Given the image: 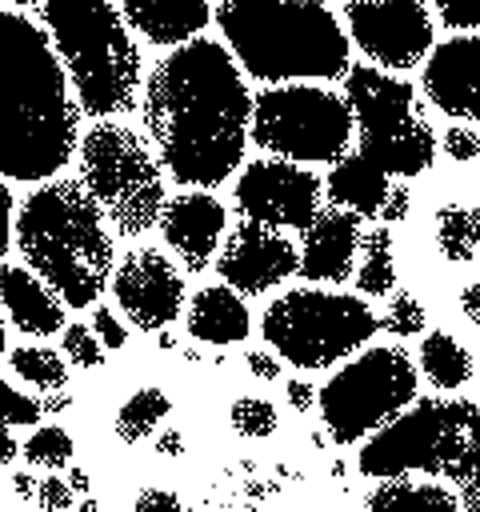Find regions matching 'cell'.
<instances>
[{"label":"cell","mask_w":480,"mask_h":512,"mask_svg":"<svg viewBox=\"0 0 480 512\" xmlns=\"http://www.w3.org/2000/svg\"><path fill=\"white\" fill-rule=\"evenodd\" d=\"M212 20L236 64L260 84L348 76L352 40L324 0H216Z\"/></svg>","instance_id":"3"},{"label":"cell","mask_w":480,"mask_h":512,"mask_svg":"<svg viewBox=\"0 0 480 512\" xmlns=\"http://www.w3.org/2000/svg\"><path fill=\"white\" fill-rule=\"evenodd\" d=\"M228 424H232V432H240L248 440H268L280 428V416L260 396H236L232 408H228Z\"/></svg>","instance_id":"30"},{"label":"cell","mask_w":480,"mask_h":512,"mask_svg":"<svg viewBox=\"0 0 480 512\" xmlns=\"http://www.w3.org/2000/svg\"><path fill=\"white\" fill-rule=\"evenodd\" d=\"M216 272L240 296H264L300 272V244H292L284 228L240 220L224 232V244L216 252Z\"/></svg>","instance_id":"15"},{"label":"cell","mask_w":480,"mask_h":512,"mask_svg":"<svg viewBox=\"0 0 480 512\" xmlns=\"http://www.w3.org/2000/svg\"><path fill=\"white\" fill-rule=\"evenodd\" d=\"M364 240V220L348 208H320L308 228H300V276L312 284H344L356 272Z\"/></svg>","instance_id":"18"},{"label":"cell","mask_w":480,"mask_h":512,"mask_svg":"<svg viewBox=\"0 0 480 512\" xmlns=\"http://www.w3.org/2000/svg\"><path fill=\"white\" fill-rule=\"evenodd\" d=\"M416 368L420 376L440 388V392H456L472 380L476 364H472V352L452 336V332H424L420 348H416Z\"/></svg>","instance_id":"24"},{"label":"cell","mask_w":480,"mask_h":512,"mask_svg":"<svg viewBox=\"0 0 480 512\" xmlns=\"http://www.w3.org/2000/svg\"><path fill=\"white\" fill-rule=\"evenodd\" d=\"M440 148H444V156H448V160H456V164H468V160H476V156H480V136H476V128L452 124V128H444V136H440Z\"/></svg>","instance_id":"36"},{"label":"cell","mask_w":480,"mask_h":512,"mask_svg":"<svg viewBox=\"0 0 480 512\" xmlns=\"http://www.w3.org/2000/svg\"><path fill=\"white\" fill-rule=\"evenodd\" d=\"M88 324H92V332H96V336L104 340V348H108V352H116V348H124V344H128L124 320H116V316H112V308L96 304V308H92V320H88Z\"/></svg>","instance_id":"37"},{"label":"cell","mask_w":480,"mask_h":512,"mask_svg":"<svg viewBox=\"0 0 480 512\" xmlns=\"http://www.w3.org/2000/svg\"><path fill=\"white\" fill-rule=\"evenodd\" d=\"M60 352L72 368H104V360H108L104 340L92 332V324H80V320L64 328V348Z\"/></svg>","instance_id":"32"},{"label":"cell","mask_w":480,"mask_h":512,"mask_svg":"<svg viewBox=\"0 0 480 512\" xmlns=\"http://www.w3.org/2000/svg\"><path fill=\"white\" fill-rule=\"evenodd\" d=\"M280 368H284L280 356H272V352H248V372H252L256 380H276Z\"/></svg>","instance_id":"42"},{"label":"cell","mask_w":480,"mask_h":512,"mask_svg":"<svg viewBox=\"0 0 480 512\" xmlns=\"http://www.w3.org/2000/svg\"><path fill=\"white\" fill-rule=\"evenodd\" d=\"M68 484H72V492H88V488H92V476H88L84 468H72V472H68Z\"/></svg>","instance_id":"49"},{"label":"cell","mask_w":480,"mask_h":512,"mask_svg":"<svg viewBox=\"0 0 480 512\" xmlns=\"http://www.w3.org/2000/svg\"><path fill=\"white\" fill-rule=\"evenodd\" d=\"M320 176L292 160H248L236 176V208L244 220L268 224V228H308L320 212Z\"/></svg>","instance_id":"13"},{"label":"cell","mask_w":480,"mask_h":512,"mask_svg":"<svg viewBox=\"0 0 480 512\" xmlns=\"http://www.w3.org/2000/svg\"><path fill=\"white\" fill-rule=\"evenodd\" d=\"M40 408H44V416H56V412H64V408H72V396L60 388V392H48L44 400H40Z\"/></svg>","instance_id":"46"},{"label":"cell","mask_w":480,"mask_h":512,"mask_svg":"<svg viewBox=\"0 0 480 512\" xmlns=\"http://www.w3.org/2000/svg\"><path fill=\"white\" fill-rule=\"evenodd\" d=\"M8 320H4V312H0V360H4V352H8V328H4Z\"/></svg>","instance_id":"50"},{"label":"cell","mask_w":480,"mask_h":512,"mask_svg":"<svg viewBox=\"0 0 480 512\" xmlns=\"http://www.w3.org/2000/svg\"><path fill=\"white\" fill-rule=\"evenodd\" d=\"M184 328L192 340H204V344H240L252 332V316H248V304L236 288L208 284L192 296Z\"/></svg>","instance_id":"22"},{"label":"cell","mask_w":480,"mask_h":512,"mask_svg":"<svg viewBox=\"0 0 480 512\" xmlns=\"http://www.w3.org/2000/svg\"><path fill=\"white\" fill-rule=\"evenodd\" d=\"M360 512H464L460 492L436 484V480H380L376 488L364 492Z\"/></svg>","instance_id":"23"},{"label":"cell","mask_w":480,"mask_h":512,"mask_svg":"<svg viewBox=\"0 0 480 512\" xmlns=\"http://www.w3.org/2000/svg\"><path fill=\"white\" fill-rule=\"evenodd\" d=\"M436 248L448 264H468L480 248V208L476 204L436 208Z\"/></svg>","instance_id":"26"},{"label":"cell","mask_w":480,"mask_h":512,"mask_svg":"<svg viewBox=\"0 0 480 512\" xmlns=\"http://www.w3.org/2000/svg\"><path fill=\"white\" fill-rule=\"evenodd\" d=\"M124 24L160 48H180L196 40L212 20V0H116Z\"/></svg>","instance_id":"20"},{"label":"cell","mask_w":480,"mask_h":512,"mask_svg":"<svg viewBox=\"0 0 480 512\" xmlns=\"http://www.w3.org/2000/svg\"><path fill=\"white\" fill-rule=\"evenodd\" d=\"M424 100L456 124H480V36L456 32L420 64Z\"/></svg>","instance_id":"16"},{"label":"cell","mask_w":480,"mask_h":512,"mask_svg":"<svg viewBox=\"0 0 480 512\" xmlns=\"http://www.w3.org/2000/svg\"><path fill=\"white\" fill-rule=\"evenodd\" d=\"M76 164H80L76 180L100 204L116 236L136 240L160 224V212L168 204L164 168L136 128L116 120H96L92 128H84L76 144Z\"/></svg>","instance_id":"7"},{"label":"cell","mask_w":480,"mask_h":512,"mask_svg":"<svg viewBox=\"0 0 480 512\" xmlns=\"http://www.w3.org/2000/svg\"><path fill=\"white\" fill-rule=\"evenodd\" d=\"M348 40L384 72H408L428 60L432 12L428 0H344Z\"/></svg>","instance_id":"12"},{"label":"cell","mask_w":480,"mask_h":512,"mask_svg":"<svg viewBox=\"0 0 480 512\" xmlns=\"http://www.w3.org/2000/svg\"><path fill=\"white\" fill-rule=\"evenodd\" d=\"M32 504L44 508V512H68V508H76V492H72L68 476L60 480V476L48 472L44 480H36V488H32Z\"/></svg>","instance_id":"34"},{"label":"cell","mask_w":480,"mask_h":512,"mask_svg":"<svg viewBox=\"0 0 480 512\" xmlns=\"http://www.w3.org/2000/svg\"><path fill=\"white\" fill-rule=\"evenodd\" d=\"M376 332L380 316L368 308V296L328 288H292L260 316V336L268 348L300 372H320L344 356H356Z\"/></svg>","instance_id":"8"},{"label":"cell","mask_w":480,"mask_h":512,"mask_svg":"<svg viewBox=\"0 0 480 512\" xmlns=\"http://www.w3.org/2000/svg\"><path fill=\"white\" fill-rule=\"evenodd\" d=\"M156 228L188 272H208V264H216V252L224 244L228 212L208 188H192L168 196Z\"/></svg>","instance_id":"17"},{"label":"cell","mask_w":480,"mask_h":512,"mask_svg":"<svg viewBox=\"0 0 480 512\" xmlns=\"http://www.w3.org/2000/svg\"><path fill=\"white\" fill-rule=\"evenodd\" d=\"M456 488H460V508H464V512H480V456H476V464L460 476Z\"/></svg>","instance_id":"40"},{"label":"cell","mask_w":480,"mask_h":512,"mask_svg":"<svg viewBox=\"0 0 480 512\" xmlns=\"http://www.w3.org/2000/svg\"><path fill=\"white\" fill-rule=\"evenodd\" d=\"M112 224L80 180L52 176L16 212L20 260L68 304L92 308L112 280Z\"/></svg>","instance_id":"4"},{"label":"cell","mask_w":480,"mask_h":512,"mask_svg":"<svg viewBox=\"0 0 480 512\" xmlns=\"http://www.w3.org/2000/svg\"><path fill=\"white\" fill-rule=\"evenodd\" d=\"M408 208H412V196H408V188L404 184H392V192H388V200H384V208H380V224H396V220H404L408 216Z\"/></svg>","instance_id":"39"},{"label":"cell","mask_w":480,"mask_h":512,"mask_svg":"<svg viewBox=\"0 0 480 512\" xmlns=\"http://www.w3.org/2000/svg\"><path fill=\"white\" fill-rule=\"evenodd\" d=\"M12 488H16V496H20V500H28V504H32L36 476H32V472H16V476H12Z\"/></svg>","instance_id":"48"},{"label":"cell","mask_w":480,"mask_h":512,"mask_svg":"<svg viewBox=\"0 0 480 512\" xmlns=\"http://www.w3.org/2000/svg\"><path fill=\"white\" fill-rule=\"evenodd\" d=\"M344 100L356 124V148L384 164L396 180L428 172L440 140L420 108L416 88L376 64H352L344 76Z\"/></svg>","instance_id":"9"},{"label":"cell","mask_w":480,"mask_h":512,"mask_svg":"<svg viewBox=\"0 0 480 512\" xmlns=\"http://www.w3.org/2000/svg\"><path fill=\"white\" fill-rule=\"evenodd\" d=\"M424 324H428V312H424V304L412 296V292H392L388 296V308H384V316H380V328L388 332V336H424Z\"/></svg>","instance_id":"31"},{"label":"cell","mask_w":480,"mask_h":512,"mask_svg":"<svg viewBox=\"0 0 480 512\" xmlns=\"http://www.w3.org/2000/svg\"><path fill=\"white\" fill-rule=\"evenodd\" d=\"M144 128L176 184H224L240 168L252 128V92L236 56L208 36L160 56L144 80Z\"/></svg>","instance_id":"1"},{"label":"cell","mask_w":480,"mask_h":512,"mask_svg":"<svg viewBox=\"0 0 480 512\" xmlns=\"http://www.w3.org/2000/svg\"><path fill=\"white\" fill-rule=\"evenodd\" d=\"M180 444H184V436H180V432H164V436L156 440V452H160V456H180V452H184Z\"/></svg>","instance_id":"47"},{"label":"cell","mask_w":480,"mask_h":512,"mask_svg":"<svg viewBox=\"0 0 480 512\" xmlns=\"http://www.w3.org/2000/svg\"><path fill=\"white\" fill-rule=\"evenodd\" d=\"M132 512H188V504L168 488H140L132 500Z\"/></svg>","instance_id":"38"},{"label":"cell","mask_w":480,"mask_h":512,"mask_svg":"<svg viewBox=\"0 0 480 512\" xmlns=\"http://www.w3.org/2000/svg\"><path fill=\"white\" fill-rule=\"evenodd\" d=\"M80 144L68 72L24 12L0 8V180L44 184Z\"/></svg>","instance_id":"2"},{"label":"cell","mask_w":480,"mask_h":512,"mask_svg":"<svg viewBox=\"0 0 480 512\" xmlns=\"http://www.w3.org/2000/svg\"><path fill=\"white\" fill-rule=\"evenodd\" d=\"M16 452H20V444H16V436H12V424L0 420V464H12Z\"/></svg>","instance_id":"45"},{"label":"cell","mask_w":480,"mask_h":512,"mask_svg":"<svg viewBox=\"0 0 480 512\" xmlns=\"http://www.w3.org/2000/svg\"><path fill=\"white\" fill-rule=\"evenodd\" d=\"M460 312L480 328V280H476V284H464V292H460Z\"/></svg>","instance_id":"44"},{"label":"cell","mask_w":480,"mask_h":512,"mask_svg":"<svg viewBox=\"0 0 480 512\" xmlns=\"http://www.w3.org/2000/svg\"><path fill=\"white\" fill-rule=\"evenodd\" d=\"M40 20L84 116L112 120L136 108L140 48L116 0H40Z\"/></svg>","instance_id":"5"},{"label":"cell","mask_w":480,"mask_h":512,"mask_svg":"<svg viewBox=\"0 0 480 512\" xmlns=\"http://www.w3.org/2000/svg\"><path fill=\"white\" fill-rule=\"evenodd\" d=\"M352 284L360 296H392L396 292V260H392V228L376 224L360 240Z\"/></svg>","instance_id":"25"},{"label":"cell","mask_w":480,"mask_h":512,"mask_svg":"<svg viewBox=\"0 0 480 512\" xmlns=\"http://www.w3.org/2000/svg\"><path fill=\"white\" fill-rule=\"evenodd\" d=\"M284 392H288V404H292L296 412H308V408L316 404V388H312V384H304V380H288V384H284Z\"/></svg>","instance_id":"43"},{"label":"cell","mask_w":480,"mask_h":512,"mask_svg":"<svg viewBox=\"0 0 480 512\" xmlns=\"http://www.w3.org/2000/svg\"><path fill=\"white\" fill-rule=\"evenodd\" d=\"M76 512H104V508H100L96 500H80V504H76Z\"/></svg>","instance_id":"51"},{"label":"cell","mask_w":480,"mask_h":512,"mask_svg":"<svg viewBox=\"0 0 480 512\" xmlns=\"http://www.w3.org/2000/svg\"><path fill=\"white\" fill-rule=\"evenodd\" d=\"M8 364L24 384L40 392H60L68 384V360L48 344H20L16 352H8Z\"/></svg>","instance_id":"28"},{"label":"cell","mask_w":480,"mask_h":512,"mask_svg":"<svg viewBox=\"0 0 480 512\" xmlns=\"http://www.w3.org/2000/svg\"><path fill=\"white\" fill-rule=\"evenodd\" d=\"M356 136L352 108L344 92L324 84H264L252 92V128L248 140L292 164H336Z\"/></svg>","instance_id":"10"},{"label":"cell","mask_w":480,"mask_h":512,"mask_svg":"<svg viewBox=\"0 0 480 512\" xmlns=\"http://www.w3.org/2000/svg\"><path fill=\"white\" fill-rule=\"evenodd\" d=\"M480 456V404L460 396H416L396 420L364 440L356 468L372 480L444 476L456 480Z\"/></svg>","instance_id":"6"},{"label":"cell","mask_w":480,"mask_h":512,"mask_svg":"<svg viewBox=\"0 0 480 512\" xmlns=\"http://www.w3.org/2000/svg\"><path fill=\"white\" fill-rule=\"evenodd\" d=\"M64 300L28 268V264H0V312L24 336H52L64 332Z\"/></svg>","instance_id":"19"},{"label":"cell","mask_w":480,"mask_h":512,"mask_svg":"<svg viewBox=\"0 0 480 512\" xmlns=\"http://www.w3.org/2000/svg\"><path fill=\"white\" fill-rule=\"evenodd\" d=\"M72 452H76V440L60 428V424H48V428H36L24 444H20V456L32 464V468H48V472H56V468H64L68 460H72Z\"/></svg>","instance_id":"29"},{"label":"cell","mask_w":480,"mask_h":512,"mask_svg":"<svg viewBox=\"0 0 480 512\" xmlns=\"http://www.w3.org/2000/svg\"><path fill=\"white\" fill-rule=\"evenodd\" d=\"M40 416H44L40 400H32V396L16 392L8 380H0V420H4V424H16V428H32Z\"/></svg>","instance_id":"33"},{"label":"cell","mask_w":480,"mask_h":512,"mask_svg":"<svg viewBox=\"0 0 480 512\" xmlns=\"http://www.w3.org/2000/svg\"><path fill=\"white\" fill-rule=\"evenodd\" d=\"M416 388V360L392 344H372L320 384V424L336 444H364L416 400Z\"/></svg>","instance_id":"11"},{"label":"cell","mask_w":480,"mask_h":512,"mask_svg":"<svg viewBox=\"0 0 480 512\" xmlns=\"http://www.w3.org/2000/svg\"><path fill=\"white\" fill-rule=\"evenodd\" d=\"M392 184H396V176H392L384 164H376V160H372L368 152H360V148H348V152L332 164V172H328V180H324V188H328L324 196H328V204L348 208V212H356V216L364 220V216H380V208H384Z\"/></svg>","instance_id":"21"},{"label":"cell","mask_w":480,"mask_h":512,"mask_svg":"<svg viewBox=\"0 0 480 512\" xmlns=\"http://www.w3.org/2000/svg\"><path fill=\"white\" fill-rule=\"evenodd\" d=\"M112 300L140 332H164L184 312V276L160 248H132L112 268Z\"/></svg>","instance_id":"14"},{"label":"cell","mask_w":480,"mask_h":512,"mask_svg":"<svg viewBox=\"0 0 480 512\" xmlns=\"http://www.w3.org/2000/svg\"><path fill=\"white\" fill-rule=\"evenodd\" d=\"M168 412H172L168 392L156 388V384H144L140 392H132V396L120 404V412H116V436H120L124 444H140L144 436L156 432V424H160Z\"/></svg>","instance_id":"27"},{"label":"cell","mask_w":480,"mask_h":512,"mask_svg":"<svg viewBox=\"0 0 480 512\" xmlns=\"http://www.w3.org/2000/svg\"><path fill=\"white\" fill-rule=\"evenodd\" d=\"M436 16L452 32H472L480 28V0H432Z\"/></svg>","instance_id":"35"},{"label":"cell","mask_w":480,"mask_h":512,"mask_svg":"<svg viewBox=\"0 0 480 512\" xmlns=\"http://www.w3.org/2000/svg\"><path fill=\"white\" fill-rule=\"evenodd\" d=\"M4 4H16L20 8V4H32V0H4Z\"/></svg>","instance_id":"52"},{"label":"cell","mask_w":480,"mask_h":512,"mask_svg":"<svg viewBox=\"0 0 480 512\" xmlns=\"http://www.w3.org/2000/svg\"><path fill=\"white\" fill-rule=\"evenodd\" d=\"M12 212H16V200H12L8 184L0 180V264H4L8 244H12Z\"/></svg>","instance_id":"41"}]
</instances>
